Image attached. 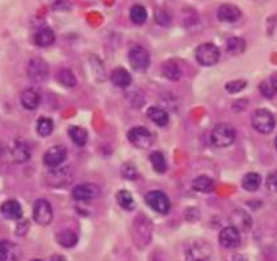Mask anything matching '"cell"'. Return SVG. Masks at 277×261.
Wrapping results in <instances>:
<instances>
[{"mask_svg": "<svg viewBox=\"0 0 277 261\" xmlns=\"http://www.w3.org/2000/svg\"><path fill=\"white\" fill-rule=\"evenodd\" d=\"M210 140L215 148H227L235 141V130L230 125L219 124L212 129Z\"/></svg>", "mask_w": 277, "mask_h": 261, "instance_id": "obj_1", "label": "cell"}, {"mask_svg": "<svg viewBox=\"0 0 277 261\" xmlns=\"http://www.w3.org/2000/svg\"><path fill=\"white\" fill-rule=\"evenodd\" d=\"M274 125H276V119L269 110L260 109L253 113L252 126L254 127L255 131H258L261 134H269L273 131Z\"/></svg>", "mask_w": 277, "mask_h": 261, "instance_id": "obj_2", "label": "cell"}, {"mask_svg": "<svg viewBox=\"0 0 277 261\" xmlns=\"http://www.w3.org/2000/svg\"><path fill=\"white\" fill-rule=\"evenodd\" d=\"M211 247L207 241L196 239L187 247L186 261H210L211 260Z\"/></svg>", "mask_w": 277, "mask_h": 261, "instance_id": "obj_3", "label": "cell"}, {"mask_svg": "<svg viewBox=\"0 0 277 261\" xmlns=\"http://www.w3.org/2000/svg\"><path fill=\"white\" fill-rule=\"evenodd\" d=\"M195 58L200 65L212 66L219 61L220 51H219V47L216 45L207 42V44H201L196 47Z\"/></svg>", "mask_w": 277, "mask_h": 261, "instance_id": "obj_4", "label": "cell"}, {"mask_svg": "<svg viewBox=\"0 0 277 261\" xmlns=\"http://www.w3.org/2000/svg\"><path fill=\"white\" fill-rule=\"evenodd\" d=\"M127 140L138 149H149L154 142L152 131L143 126H135L130 129L127 133Z\"/></svg>", "mask_w": 277, "mask_h": 261, "instance_id": "obj_5", "label": "cell"}, {"mask_svg": "<svg viewBox=\"0 0 277 261\" xmlns=\"http://www.w3.org/2000/svg\"><path fill=\"white\" fill-rule=\"evenodd\" d=\"M146 204L158 214H168L171 210V200L161 191H150L145 196Z\"/></svg>", "mask_w": 277, "mask_h": 261, "instance_id": "obj_6", "label": "cell"}, {"mask_svg": "<svg viewBox=\"0 0 277 261\" xmlns=\"http://www.w3.org/2000/svg\"><path fill=\"white\" fill-rule=\"evenodd\" d=\"M34 221L41 226L50 225L53 221V208L46 199H36L33 206Z\"/></svg>", "mask_w": 277, "mask_h": 261, "instance_id": "obj_7", "label": "cell"}, {"mask_svg": "<svg viewBox=\"0 0 277 261\" xmlns=\"http://www.w3.org/2000/svg\"><path fill=\"white\" fill-rule=\"evenodd\" d=\"M128 62L134 71H145L150 62L149 53L145 47L139 46V45L133 46L128 51Z\"/></svg>", "mask_w": 277, "mask_h": 261, "instance_id": "obj_8", "label": "cell"}, {"mask_svg": "<svg viewBox=\"0 0 277 261\" xmlns=\"http://www.w3.org/2000/svg\"><path fill=\"white\" fill-rule=\"evenodd\" d=\"M68 152H66L65 146L56 145L48 149L44 154V164L49 168H56L61 165L65 161Z\"/></svg>", "mask_w": 277, "mask_h": 261, "instance_id": "obj_9", "label": "cell"}, {"mask_svg": "<svg viewBox=\"0 0 277 261\" xmlns=\"http://www.w3.org/2000/svg\"><path fill=\"white\" fill-rule=\"evenodd\" d=\"M219 243L226 249H234V248L239 247V243H241L239 230L233 226L222 229V232L219 233Z\"/></svg>", "mask_w": 277, "mask_h": 261, "instance_id": "obj_10", "label": "cell"}, {"mask_svg": "<svg viewBox=\"0 0 277 261\" xmlns=\"http://www.w3.org/2000/svg\"><path fill=\"white\" fill-rule=\"evenodd\" d=\"M27 73H29L30 79L38 83V81H44V80L48 77L49 68L44 60H41V58H33V60H30L29 61Z\"/></svg>", "mask_w": 277, "mask_h": 261, "instance_id": "obj_11", "label": "cell"}, {"mask_svg": "<svg viewBox=\"0 0 277 261\" xmlns=\"http://www.w3.org/2000/svg\"><path fill=\"white\" fill-rule=\"evenodd\" d=\"M230 223L233 228H235L239 232H246L249 229L252 228V217L246 213V211L238 208V210H234L230 215Z\"/></svg>", "mask_w": 277, "mask_h": 261, "instance_id": "obj_12", "label": "cell"}, {"mask_svg": "<svg viewBox=\"0 0 277 261\" xmlns=\"http://www.w3.org/2000/svg\"><path fill=\"white\" fill-rule=\"evenodd\" d=\"M0 213L3 214L6 219H10V221H18L23 217L22 206L19 204V202L14 199L6 200L0 207Z\"/></svg>", "mask_w": 277, "mask_h": 261, "instance_id": "obj_13", "label": "cell"}, {"mask_svg": "<svg viewBox=\"0 0 277 261\" xmlns=\"http://www.w3.org/2000/svg\"><path fill=\"white\" fill-rule=\"evenodd\" d=\"M241 18V10L234 4H222L218 8V19L220 22L234 23Z\"/></svg>", "mask_w": 277, "mask_h": 261, "instance_id": "obj_14", "label": "cell"}, {"mask_svg": "<svg viewBox=\"0 0 277 261\" xmlns=\"http://www.w3.org/2000/svg\"><path fill=\"white\" fill-rule=\"evenodd\" d=\"M10 154L11 159L14 160L15 163H26L29 161L31 157V152H30L29 145L23 141H15L10 148Z\"/></svg>", "mask_w": 277, "mask_h": 261, "instance_id": "obj_15", "label": "cell"}, {"mask_svg": "<svg viewBox=\"0 0 277 261\" xmlns=\"http://www.w3.org/2000/svg\"><path fill=\"white\" fill-rule=\"evenodd\" d=\"M21 103L26 110H35L41 103L40 92L34 88H27L21 94Z\"/></svg>", "mask_w": 277, "mask_h": 261, "instance_id": "obj_16", "label": "cell"}, {"mask_svg": "<svg viewBox=\"0 0 277 261\" xmlns=\"http://www.w3.org/2000/svg\"><path fill=\"white\" fill-rule=\"evenodd\" d=\"M56 34L49 27H42L34 34V44L40 47H48L54 44Z\"/></svg>", "mask_w": 277, "mask_h": 261, "instance_id": "obj_17", "label": "cell"}, {"mask_svg": "<svg viewBox=\"0 0 277 261\" xmlns=\"http://www.w3.org/2000/svg\"><path fill=\"white\" fill-rule=\"evenodd\" d=\"M19 253L14 243L3 239L0 241V261H18Z\"/></svg>", "mask_w": 277, "mask_h": 261, "instance_id": "obj_18", "label": "cell"}, {"mask_svg": "<svg viewBox=\"0 0 277 261\" xmlns=\"http://www.w3.org/2000/svg\"><path fill=\"white\" fill-rule=\"evenodd\" d=\"M111 81L115 87L127 88L132 84V75L124 68H117L111 73Z\"/></svg>", "mask_w": 277, "mask_h": 261, "instance_id": "obj_19", "label": "cell"}, {"mask_svg": "<svg viewBox=\"0 0 277 261\" xmlns=\"http://www.w3.org/2000/svg\"><path fill=\"white\" fill-rule=\"evenodd\" d=\"M147 116H149V119L156 124L157 126L164 127L169 124V114L165 111L164 109H161V107H157V106H153V107H150L147 109Z\"/></svg>", "mask_w": 277, "mask_h": 261, "instance_id": "obj_20", "label": "cell"}, {"mask_svg": "<svg viewBox=\"0 0 277 261\" xmlns=\"http://www.w3.org/2000/svg\"><path fill=\"white\" fill-rule=\"evenodd\" d=\"M72 196L79 202H89L95 196V189L89 184H79L72 189Z\"/></svg>", "mask_w": 277, "mask_h": 261, "instance_id": "obj_21", "label": "cell"}, {"mask_svg": "<svg viewBox=\"0 0 277 261\" xmlns=\"http://www.w3.org/2000/svg\"><path fill=\"white\" fill-rule=\"evenodd\" d=\"M214 180L208 176H197L195 180L192 182V188L197 193L201 194H210L214 191Z\"/></svg>", "mask_w": 277, "mask_h": 261, "instance_id": "obj_22", "label": "cell"}, {"mask_svg": "<svg viewBox=\"0 0 277 261\" xmlns=\"http://www.w3.org/2000/svg\"><path fill=\"white\" fill-rule=\"evenodd\" d=\"M261 182H263L261 176L258 173L252 172V173L245 175L244 179H242V188L245 191H249V193H254L261 187Z\"/></svg>", "mask_w": 277, "mask_h": 261, "instance_id": "obj_23", "label": "cell"}, {"mask_svg": "<svg viewBox=\"0 0 277 261\" xmlns=\"http://www.w3.org/2000/svg\"><path fill=\"white\" fill-rule=\"evenodd\" d=\"M68 134H69V137H70V140L73 141V144H76L77 146L87 145L88 133H87V130H84V129H83V127L70 126L69 130H68Z\"/></svg>", "mask_w": 277, "mask_h": 261, "instance_id": "obj_24", "label": "cell"}, {"mask_svg": "<svg viewBox=\"0 0 277 261\" xmlns=\"http://www.w3.org/2000/svg\"><path fill=\"white\" fill-rule=\"evenodd\" d=\"M162 75L168 80H172V81H176L179 80L180 77L182 76L181 68L176 61H167L162 65Z\"/></svg>", "mask_w": 277, "mask_h": 261, "instance_id": "obj_25", "label": "cell"}, {"mask_svg": "<svg viewBox=\"0 0 277 261\" xmlns=\"http://www.w3.org/2000/svg\"><path fill=\"white\" fill-rule=\"evenodd\" d=\"M57 239V242L64 248H72L75 247L77 243V234L73 230H69V229H66V230H62L57 234L56 237Z\"/></svg>", "mask_w": 277, "mask_h": 261, "instance_id": "obj_26", "label": "cell"}, {"mask_svg": "<svg viewBox=\"0 0 277 261\" xmlns=\"http://www.w3.org/2000/svg\"><path fill=\"white\" fill-rule=\"evenodd\" d=\"M226 49L230 55H241V53L245 51V49H246V42H245V40L241 38V37H231V38L227 40Z\"/></svg>", "mask_w": 277, "mask_h": 261, "instance_id": "obj_27", "label": "cell"}, {"mask_svg": "<svg viewBox=\"0 0 277 261\" xmlns=\"http://www.w3.org/2000/svg\"><path fill=\"white\" fill-rule=\"evenodd\" d=\"M150 164L153 169L156 170L157 173H165L167 169H168V164H167V160L165 156L161 152H153L149 157Z\"/></svg>", "mask_w": 277, "mask_h": 261, "instance_id": "obj_28", "label": "cell"}, {"mask_svg": "<svg viewBox=\"0 0 277 261\" xmlns=\"http://www.w3.org/2000/svg\"><path fill=\"white\" fill-rule=\"evenodd\" d=\"M53 129H54V125H53V120L50 118L41 116L40 119L36 120V133L41 137H49L53 133Z\"/></svg>", "mask_w": 277, "mask_h": 261, "instance_id": "obj_29", "label": "cell"}, {"mask_svg": "<svg viewBox=\"0 0 277 261\" xmlns=\"http://www.w3.org/2000/svg\"><path fill=\"white\" fill-rule=\"evenodd\" d=\"M130 19L135 25H143L146 22V19H147V11H146L143 6L135 4L130 10Z\"/></svg>", "mask_w": 277, "mask_h": 261, "instance_id": "obj_30", "label": "cell"}, {"mask_svg": "<svg viewBox=\"0 0 277 261\" xmlns=\"http://www.w3.org/2000/svg\"><path fill=\"white\" fill-rule=\"evenodd\" d=\"M117 202L124 210H133L135 206L134 198H133L132 194L126 191V189H121V191L117 194Z\"/></svg>", "mask_w": 277, "mask_h": 261, "instance_id": "obj_31", "label": "cell"}, {"mask_svg": "<svg viewBox=\"0 0 277 261\" xmlns=\"http://www.w3.org/2000/svg\"><path fill=\"white\" fill-rule=\"evenodd\" d=\"M57 80H59L60 84H62L64 87L68 88L76 87L77 84L76 76L73 75L72 71H69V69H61L59 75H57Z\"/></svg>", "mask_w": 277, "mask_h": 261, "instance_id": "obj_32", "label": "cell"}, {"mask_svg": "<svg viewBox=\"0 0 277 261\" xmlns=\"http://www.w3.org/2000/svg\"><path fill=\"white\" fill-rule=\"evenodd\" d=\"M154 19H156V22L158 23L160 26H169L172 23V18L171 15H169L168 11H165L164 8H156L154 10Z\"/></svg>", "mask_w": 277, "mask_h": 261, "instance_id": "obj_33", "label": "cell"}, {"mask_svg": "<svg viewBox=\"0 0 277 261\" xmlns=\"http://www.w3.org/2000/svg\"><path fill=\"white\" fill-rule=\"evenodd\" d=\"M246 81L245 80H235V81H230L226 84V91L230 94H237V92H241L242 90H245L246 87Z\"/></svg>", "mask_w": 277, "mask_h": 261, "instance_id": "obj_34", "label": "cell"}, {"mask_svg": "<svg viewBox=\"0 0 277 261\" xmlns=\"http://www.w3.org/2000/svg\"><path fill=\"white\" fill-rule=\"evenodd\" d=\"M44 2L51 10H66V8L69 7V2L68 0H44Z\"/></svg>", "mask_w": 277, "mask_h": 261, "instance_id": "obj_35", "label": "cell"}, {"mask_svg": "<svg viewBox=\"0 0 277 261\" xmlns=\"http://www.w3.org/2000/svg\"><path fill=\"white\" fill-rule=\"evenodd\" d=\"M122 175H123V178L128 179V180H135V179L138 178V172L135 169V167L133 164H126L122 168Z\"/></svg>", "mask_w": 277, "mask_h": 261, "instance_id": "obj_36", "label": "cell"}, {"mask_svg": "<svg viewBox=\"0 0 277 261\" xmlns=\"http://www.w3.org/2000/svg\"><path fill=\"white\" fill-rule=\"evenodd\" d=\"M260 91H261V94H263L265 98H269V99L273 98V95L276 94L273 85H272L270 81H264V83L260 84Z\"/></svg>", "mask_w": 277, "mask_h": 261, "instance_id": "obj_37", "label": "cell"}, {"mask_svg": "<svg viewBox=\"0 0 277 261\" xmlns=\"http://www.w3.org/2000/svg\"><path fill=\"white\" fill-rule=\"evenodd\" d=\"M270 83H272V85H273L274 91L277 92V73H274L273 76L270 77Z\"/></svg>", "mask_w": 277, "mask_h": 261, "instance_id": "obj_38", "label": "cell"}, {"mask_svg": "<svg viewBox=\"0 0 277 261\" xmlns=\"http://www.w3.org/2000/svg\"><path fill=\"white\" fill-rule=\"evenodd\" d=\"M50 261H66V258L64 257V256H61V254H54V256L50 258Z\"/></svg>", "mask_w": 277, "mask_h": 261, "instance_id": "obj_39", "label": "cell"}, {"mask_svg": "<svg viewBox=\"0 0 277 261\" xmlns=\"http://www.w3.org/2000/svg\"><path fill=\"white\" fill-rule=\"evenodd\" d=\"M226 261H246V260H245L242 256H231V257H230L229 260H226Z\"/></svg>", "mask_w": 277, "mask_h": 261, "instance_id": "obj_40", "label": "cell"}, {"mask_svg": "<svg viewBox=\"0 0 277 261\" xmlns=\"http://www.w3.org/2000/svg\"><path fill=\"white\" fill-rule=\"evenodd\" d=\"M274 189H276V191H277V179H276V180H274Z\"/></svg>", "mask_w": 277, "mask_h": 261, "instance_id": "obj_41", "label": "cell"}, {"mask_svg": "<svg viewBox=\"0 0 277 261\" xmlns=\"http://www.w3.org/2000/svg\"><path fill=\"white\" fill-rule=\"evenodd\" d=\"M274 145H276V149H277V137H276V140H274Z\"/></svg>", "mask_w": 277, "mask_h": 261, "instance_id": "obj_42", "label": "cell"}, {"mask_svg": "<svg viewBox=\"0 0 277 261\" xmlns=\"http://www.w3.org/2000/svg\"><path fill=\"white\" fill-rule=\"evenodd\" d=\"M31 261H42V260H38V258H35V260H31Z\"/></svg>", "mask_w": 277, "mask_h": 261, "instance_id": "obj_43", "label": "cell"}]
</instances>
